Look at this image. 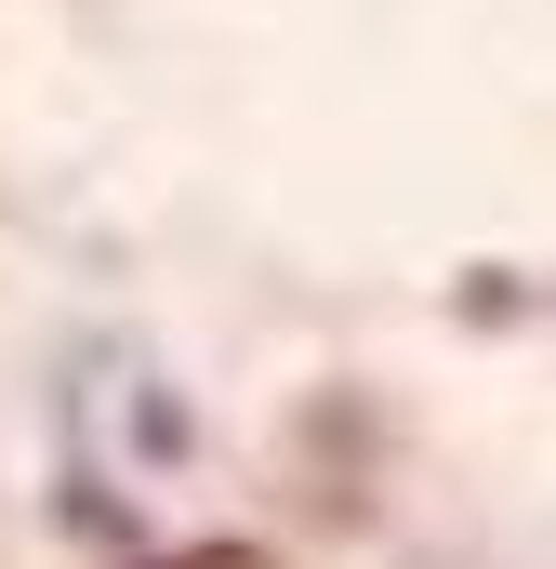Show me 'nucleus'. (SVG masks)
<instances>
[{"mask_svg":"<svg viewBox=\"0 0 556 569\" xmlns=\"http://www.w3.org/2000/svg\"><path fill=\"white\" fill-rule=\"evenodd\" d=\"M186 569H266V557H252V543H212V557H186Z\"/></svg>","mask_w":556,"mask_h":569,"instance_id":"1","label":"nucleus"}]
</instances>
